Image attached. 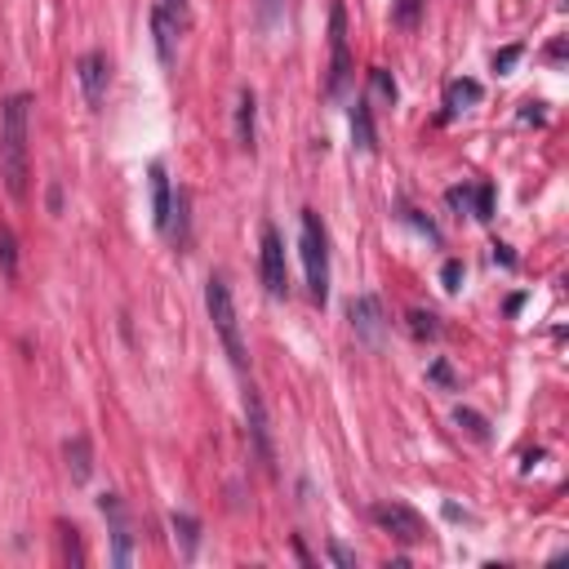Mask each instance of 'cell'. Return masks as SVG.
<instances>
[{
  "label": "cell",
  "instance_id": "1",
  "mask_svg": "<svg viewBox=\"0 0 569 569\" xmlns=\"http://www.w3.org/2000/svg\"><path fill=\"white\" fill-rule=\"evenodd\" d=\"M27 112L31 99L14 93L0 108V178L14 201H27V182H31V156H27Z\"/></svg>",
  "mask_w": 569,
  "mask_h": 569
},
{
  "label": "cell",
  "instance_id": "2",
  "mask_svg": "<svg viewBox=\"0 0 569 569\" xmlns=\"http://www.w3.org/2000/svg\"><path fill=\"white\" fill-rule=\"evenodd\" d=\"M205 312L214 320V334L227 352V361L236 365V374L250 369V347H245V334H241V316H236V299H231V284L223 271H214L205 280Z\"/></svg>",
  "mask_w": 569,
  "mask_h": 569
},
{
  "label": "cell",
  "instance_id": "3",
  "mask_svg": "<svg viewBox=\"0 0 569 569\" xmlns=\"http://www.w3.org/2000/svg\"><path fill=\"white\" fill-rule=\"evenodd\" d=\"M299 250H303V271H307V294L312 303L325 307L329 299V236L316 210H303L299 218Z\"/></svg>",
  "mask_w": 569,
  "mask_h": 569
},
{
  "label": "cell",
  "instance_id": "4",
  "mask_svg": "<svg viewBox=\"0 0 569 569\" xmlns=\"http://www.w3.org/2000/svg\"><path fill=\"white\" fill-rule=\"evenodd\" d=\"M352 80V50H347V10L343 0H334V10H329V80L325 89L329 93H343Z\"/></svg>",
  "mask_w": 569,
  "mask_h": 569
},
{
  "label": "cell",
  "instance_id": "5",
  "mask_svg": "<svg viewBox=\"0 0 569 569\" xmlns=\"http://www.w3.org/2000/svg\"><path fill=\"white\" fill-rule=\"evenodd\" d=\"M369 516H374V526H378V530L392 534V539L405 543V547H414V543L427 539V520H422L409 503H374Z\"/></svg>",
  "mask_w": 569,
  "mask_h": 569
},
{
  "label": "cell",
  "instance_id": "6",
  "mask_svg": "<svg viewBox=\"0 0 569 569\" xmlns=\"http://www.w3.org/2000/svg\"><path fill=\"white\" fill-rule=\"evenodd\" d=\"M258 271H263V290L271 299L290 294V263H284V241L271 223H263V250H258Z\"/></svg>",
  "mask_w": 569,
  "mask_h": 569
},
{
  "label": "cell",
  "instance_id": "7",
  "mask_svg": "<svg viewBox=\"0 0 569 569\" xmlns=\"http://www.w3.org/2000/svg\"><path fill=\"white\" fill-rule=\"evenodd\" d=\"M347 320H352L356 339H361L365 347H383V339H388V316H383V303H378L374 294H356V299L347 303Z\"/></svg>",
  "mask_w": 569,
  "mask_h": 569
},
{
  "label": "cell",
  "instance_id": "8",
  "mask_svg": "<svg viewBox=\"0 0 569 569\" xmlns=\"http://www.w3.org/2000/svg\"><path fill=\"white\" fill-rule=\"evenodd\" d=\"M99 511L108 516V534H112V565H129L134 560V534H129V511L121 503V494H99Z\"/></svg>",
  "mask_w": 569,
  "mask_h": 569
},
{
  "label": "cell",
  "instance_id": "9",
  "mask_svg": "<svg viewBox=\"0 0 569 569\" xmlns=\"http://www.w3.org/2000/svg\"><path fill=\"white\" fill-rule=\"evenodd\" d=\"M108 76H112L108 54L89 50V54H80V59H76V80H80V89H85V103H89L93 112H99V108H103V99H108Z\"/></svg>",
  "mask_w": 569,
  "mask_h": 569
},
{
  "label": "cell",
  "instance_id": "10",
  "mask_svg": "<svg viewBox=\"0 0 569 569\" xmlns=\"http://www.w3.org/2000/svg\"><path fill=\"white\" fill-rule=\"evenodd\" d=\"M245 422H250V441H254V454L267 471H276V450H271V427H267V409H263V396L258 388H245Z\"/></svg>",
  "mask_w": 569,
  "mask_h": 569
},
{
  "label": "cell",
  "instance_id": "11",
  "mask_svg": "<svg viewBox=\"0 0 569 569\" xmlns=\"http://www.w3.org/2000/svg\"><path fill=\"white\" fill-rule=\"evenodd\" d=\"M148 187H152V223H156V231H169L174 227V187H169V174L161 161L148 169Z\"/></svg>",
  "mask_w": 569,
  "mask_h": 569
},
{
  "label": "cell",
  "instance_id": "12",
  "mask_svg": "<svg viewBox=\"0 0 569 569\" xmlns=\"http://www.w3.org/2000/svg\"><path fill=\"white\" fill-rule=\"evenodd\" d=\"M236 142H241L245 152H254V142H258V99H254V89L236 93Z\"/></svg>",
  "mask_w": 569,
  "mask_h": 569
},
{
  "label": "cell",
  "instance_id": "13",
  "mask_svg": "<svg viewBox=\"0 0 569 569\" xmlns=\"http://www.w3.org/2000/svg\"><path fill=\"white\" fill-rule=\"evenodd\" d=\"M178 27H182V23H178L165 5H156V10H152V36H156V54H161V63H165V67L174 63V36H178Z\"/></svg>",
  "mask_w": 569,
  "mask_h": 569
},
{
  "label": "cell",
  "instance_id": "14",
  "mask_svg": "<svg viewBox=\"0 0 569 569\" xmlns=\"http://www.w3.org/2000/svg\"><path fill=\"white\" fill-rule=\"evenodd\" d=\"M352 148H356V152H374V148H378L369 99H356V108H352Z\"/></svg>",
  "mask_w": 569,
  "mask_h": 569
},
{
  "label": "cell",
  "instance_id": "15",
  "mask_svg": "<svg viewBox=\"0 0 569 569\" xmlns=\"http://www.w3.org/2000/svg\"><path fill=\"white\" fill-rule=\"evenodd\" d=\"M63 454H67V471H72V481H76V485H85V481H89V471H93V450H89V437H72V441L63 445Z\"/></svg>",
  "mask_w": 569,
  "mask_h": 569
},
{
  "label": "cell",
  "instance_id": "16",
  "mask_svg": "<svg viewBox=\"0 0 569 569\" xmlns=\"http://www.w3.org/2000/svg\"><path fill=\"white\" fill-rule=\"evenodd\" d=\"M481 93H485L481 80H450V89H445V112L458 116V112H467V108H477Z\"/></svg>",
  "mask_w": 569,
  "mask_h": 569
},
{
  "label": "cell",
  "instance_id": "17",
  "mask_svg": "<svg viewBox=\"0 0 569 569\" xmlns=\"http://www.w3.org/2000/svg\"><path fill=\"white\" fill-rule=\"evenodd\" d=\"M169 526H174V539H178V547H182V560H192L197 547H201V520L187 516V511H174Z\"/></svg>",
  "mask_w": 569,
  "mask_h": 569
},
{
  "label": "cell",
  "instance_id": "18",
  "mask_svg": "<svg viewBox=\"0 0 569 569\" xmlns=\"http://www.w3.org/2000/svg\"><path fill=\"white\" fill-rule=\"evenodd\" d=\"M284 18V0H254V23L258 31H276Z\"/></svg>",
  "mask_w": 569,
  "mask_h": 569
},
{
  "label": "cell",
  "instance_id": "19",
  "mask_svg": "<svg viewBox=\"0 0 569 569\" xmlns=\"http://www.w3.org/2000/svg\"><path fill=\"white\" fill-rule=\"evenodd\" d=\"M0 271L18 276V241H14V231L5 223H0Z\"/></svg>",
  "mask_w": 569,
  "mask_h": 569
},
{
  "label": "cell",
  "instance_id": "20",
  "mask_svg": "<svg viewBox=\"0 0 569 569\" xmlns=\"http://www.w3.org/2000/svg\"><path fill=\"white\" fill-rule=\"evenodd\" d=\"M59 534H63V560H67L72 569H80V565H85V547H80V530H76V526H67V520H63V526H59Z\"/></svg>",
  "mask_w": 569,
  "mask_h": 569
},
{
  "label": "cell",
  "instance_id": "21",
  "mask_svg": "<svg viewBox=\"0 0 569 569\" xmlns=\"http://www.w3.org/2000/svg\"><path fill=\"white\" fill-rule=\"evenodd\" d=\"M454 418H458V427H467V432L477 437V441H490V422H485L477 409H458Z\"/></svg>",
  "mask_w": 569,
  "mask_h": 569
},
{
  "label": "cell",
  "instance_id": "22",
  "mask_svg": "<svg viewBox=\"0 0 569 569\" xmlns=\"http://www.w3.org/2000/svg\"><path fill=\"white\" fill-rule=\"evenodd\" d=\"M409 329H414V339H437V316L432 312H409Z\"/></svg>",
  "mask_w": 569,
  "mask_h": 569
},
{
  "label": "cell",
  "instance_id": "23",
  "mask_svg": "<svg viewBox=\"0 0 569 569\" xmlns=\"http://www.w3.org/2000/svg\"><path fill=\"white\" fill-rule=\"evenodd\" d=\"M471 210H477V218H481V223H485V218H494V187H490V182L471 192Z\"/></svg>",
  "mask_w": 569,
  "mask_h": 569
},
{
  "label": "cell",
  "instance_id": "24",
  "mask_svg": "<svg viewBox=\"0 0 569 569\" xmlns=\"http://www.w3.org/2000/svg\"><path fill=\"white\" fill-rule=\"evenodd\" d=\"M369 85H374L378 93H383L388 103H396V80L388 76V67H374V72H369Z\"/></svg>",
  "mask_w": 569,
  "mask_h": 569
},
{
  "label": "cell",
  "instance_id": "25",
  "mask_svg": "<svg viewBox=\"0 0 569 569\" xmlns=\"http://www.w3.org/2000/svg\"><path fill=\"white\" fill-rule=\"evenodd\" d=\"M441 284H445V294H458V290H463V263H458V258H450V263L441 267Z\"/></svg>",
  "mask_w": 569,
  "mask_h": 569
},
{
  "label": "cell",
  "instance_id": "26",
  "mask_svg": "<svg viewBox=\"0 0 569 569\" xmlns=\"http://www.w3.org/2000/svg\"><path fill=\"white\" fill-rule=\"evenodd\" d=\"M418 5H422V0H396L392 18H396L401 27H414V23H418Z\"/></svg>",
  "mask_w": 569,
  "mask_h": 569
},
{
  "label": "cell",
  "instance_id": "27",
  "mask_svg": "<svg viewBox=\"0 0 569 569\" xmlns=\"http://www.w3.org/2000/svg\"><path fill=\"white\" fill-rule=\"evenodd\" d=\"M516 59H520V45H507V50H498V54H494V72H503V76H507V72L516 67Z\"/></svg>",
  "mask_w": 569,
  "mask_h": 569
},
{
  "label": "cell",
  "instance_id": "28",
  "mask_svg": "<svg viewBox=\"0 0 569 569\" xmlns=\"http://www.w3.org/2000/svg\"><path fill=\"white\" fill-rule=\"evenodd\" d=\"M329 560L343 565V569H352V565H356V552H347L343 543H329Z\"/></svg>",
  "mask_w": 569,
  "mask_h": 569
},
{
  "label": "cell",
  "instance_id": "29",
  "mask_svg": "<svg viewBox=\"0 0 569 569\" xmlns=\"http://www.w3.org/2000/svg\"><path fill=\"white\" fill-rule=\"evenodd\" d=\"M432 378H437V383H445V388H454V374H450V365H445V361H437V365H432Z\"/></svg>",
  "mask_w": 569,
  "mask_h": 569
},
{
  "label": "cell",
  "instance_id": "30",
  "mask_svg": "<svg viewBox=\"0 0 569 569\" xmlns=\"http://www.w3.org/2000/svg\"><path fill=\"white\" fill-rule=\"evenodd\" d=\"M165 10H169L178 23H187V0H165Z\"/></svg>",
  "mask_w": 569,
  "mask_h": 569
}]
</instances>
